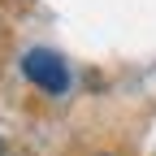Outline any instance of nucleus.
Instances as JSON below:
<instances>
[{
	"label": "nucleus",
	"mask_w": 156,
	"mask_h": 156,
	"mask_svg": "<svg viewBox=\"0 0 156 156\" xmlns=\"http://www.w3.org/2000/svg\"><path fill=\"white\" fill-rule=\"evenodd\" d=\"M22 74L30 78L39 91H48V95H61V91L69 87V69H65V61H61L56 52H48V48H30V52L22 56Z\"/></svg>",
	"instance_id": "obj_1"
}]
</instances>
